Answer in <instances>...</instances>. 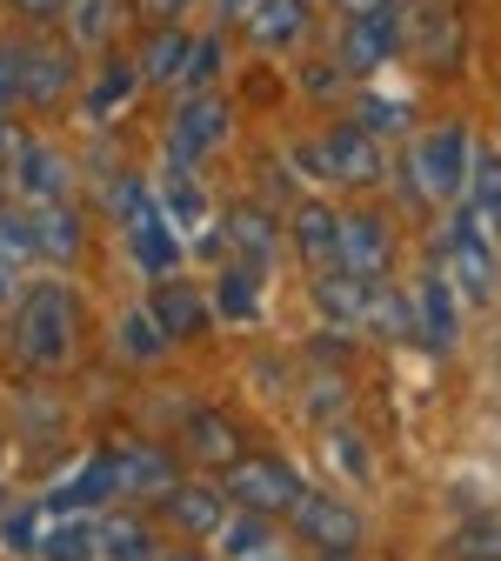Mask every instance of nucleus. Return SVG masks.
<instances>
[{"mask_svg": "<svg viewBox=\"0 0 501 561\" xmlns=\"http://www.w3.org/2000/svg\"><path fill=\"white\" fill-rule=\"evenodd\" d=\"M81 347V301L75 288L60 280H34L14 308V355L34 368V375H60Z\"/></svg>", "mask_w": 501, "mask_h": 561, "instance_id": "1", "label": "nucleus"}, {"mask_svg": "<svg viewBox=\"0 0 501 561\" xmlns=\"http://www.w3.org/2000/svg\"><path fill=\"white\" fill-rule=\"evenodd\" d=\"M442 274L455 280V288L468 301H494V221L481 215V207H462V215L448 221L442 234Z\"/></svg>", "mask_w": 501, "mask_h": 561, "instance_id": "2", "label": "nucleus"}, {"mask_svg": "<svg viewBox=\"0 0 501 561\" xmlns=\"http://www.w3.org/2000/svg\"><path fill=\"white\" fill-rule=\"evenodd\" d=\"M221 488H228V502L235 508H254V515H295V502L308 495L301 474L288 461H274V455H241L221 468Z\"/></svg>", "mask_w": 501, "mask_h": 561, "instance_id": "3", "label": "nucleus"}, {"mask_svg": "<svg viewBox=\"0 0 501 561\" xmlns=\"http://www.w3.org/2000/svg\"><path fill=\"white\" fill-rule=\"evenodd\" d=\"M321 181H341V187H375L382 181V140H375V127H362V121H341V127H328L315 148L301 154Z\"/></svg>", "mask_w": 501, "mask_h": 561, "instance_id": "4", "label": "nucleus"}, {"mask_svg": "<svg viewBox=\"0 0 501 561\" xmlns=\"http://www.w3.org/2000/svg\"><path fill=\"white\" fill-rule=\"evenodd\" d=\"M468 161H475V148H468V134L455 121L435 127V134H421V148H414V187L428 201H462L468 194Z\"/></svg>", "mask_w": 501, "mask_h": 561, "instance_id": "5", "label": "nucleus"}, {"mask_svg": "<svg viewBox=\"0 0 501 561\" xmlns=\"http://www.w3.org/2000/svg\"><path fill=\"white\" fill-rule=\"evenodd\" d=\"M228 127H235V114H228L221 94H187V101L174 107V121H168V154H174V168L207 161V154L228 140Z\"/></svg>", "mask_w": 501, "mask_h": 561, "instance_id": "6", "label": "nucleus"}, {"mask_svg": "<svg viewBox=\"0 0 501 561\" xmlns=\"http://www.w3.org/2000/svg\"><path fill=\"white\" fill-rule=\"evenodd\" d=\"M101 502H127V488H121V455H114V448L88 455V461H81V474H67L41 508L60 522V515H94Z\"/></svg>", "mask_w": 501, "mask_h": 561, "instance_id": "7", "label": "nucleus"}, {"mask_svg": "<svg viewBox=\"0 0 501 561\" xmlns=\"http://www.w3.org/2000/svg\"><path fill=\"white\" fill-rule=\"evenodd\" d=\"M401 47V21L395 8L382 14H348L341 21V41H334V60L348 67V75H382V60Z\"/></svg>", "mask_w": 501, "mask_h": 561, "instance_id": "8", "label": "nucleus"}, {"mask_svg": "<svg viewBox=\"0 0 501 561\" xmlns=\"http://www.w3.org/2000/svg\"><path fill=\"white\" fill-rule=\"evenodd\" d=\"M295 535L308 541V548H362V515H354L348 502H334V495H315V488H308V495L295 502Z\"/></svg>", "mask_w": 501, "mask_h": 561, "instance_id": "9", "label": "nucleus"}, {"mask_svg": "<svg viewBox=\"0 0 501 561\" xmlns=\"http://www.w3.org/2000/svg\"><path fill=\"white\" fill-rule=\"evenodd\" d=\"M127 228V248H134V261H140V274L148 280H168L174 267H181V241H174V221H168V207H140V215H127L121 221Z\"/></svg>", "mask_w": 501, "mask_h": 561, "instance_id": "10", "label": "nucleus"}, {"mask_svg": "<svg viewBox=\"0 0 501 561\" xmlns=\"http://www.w3.org/2000/svg\"><path fill=\"white\" fill-rule=\"evenodd\" d=\"M228 488H207V481H174L168 495H161V515L181 528V535H221L228 528V508L235 502H221Z\"/></svg>", "mask_w": 501, "mask_h": 561, "instance_id": "11", "label": "nucleus"}, {"mask_svg": "<svg viewBox=\"0 0 501 561\" xmlns=\"http://www.w3.org/2000/svg\"><path fill=\"white\" fill-rule=\"evenodd\" d=\"M388 261H395V228L382 215H341V267L348 274L382 280Z\"/></svg>", "mask_w": 501, "mask_h": 561, "instance_id": "12", "label": "nucleus"}, {"mask_svg": "<svg viewBox=\"0 0 501 561\" xmlns=\"http://www.w3.org/2000/svg\"><path fill=\"white\" fill-rule=\"evenodd\" d=\"M221 234H228V254L248 261V267H261V274H267L274 254H281V228H274L267 207H254V201L228 207V215H221Z\"/></svg>", "mask_w": 501, "mask_h": 561, "instance_id": "13", "label": "nucleus"}, {"mask_svg": "<svg viewBox=\"0 0 501 561\" xmlns=\"http://www.w3.org/2000/svg\"><path fill=\"white\" fill-rule=\"evenodd\" d=\"M455 280L448 274H428L414 280V341L428 347V355H448L455 347Z\"/></svg>", "mask_w": 501, "mask_h": 561, "instance_id": "14", "label": "nucleus"}, {"mask_svg": "<svg viewBox=\"0 0 501 561\" xmlns=\"http://www.w3.org/2000/svg\"><path fill=\"white\" fill-rule=\"evenodd\" d=\"M308 34V0H248V41L261 54H288Z\"/></svg>", "mask_w": 501, "mask_h": 561, "instance_id": "15", "label": "nucleus"}, {"mask_svg": "<svg viewBox=\"0 0 501 561\" xmlns=\"http://www.w3.org/2000/svg\"><path fill=\"white\" fill-rule=\"evenodd\" d=\"M75 41H34L27 54V107H54L67 88H75Z\"/></svg>", "mask_w": 501, "mask_h": 561, "instance_id": "16", "label": "nucleus"}, {"mask_svg": "<svg viewBox=\"0 0 501 561\" xmlns=\"http://www.w3.org/2000/svg\"><path fill=\"white\" fill-rule=\"evenodd\" d=\"M295 254L308 261V274H328L341 267V215L321 201H308L301 215H295Z\"/></svg>", "mask_w": 501, "mask_h": 561, "instance_id": "17", "label": "nucleus"}, {"mask_svg": "<svg viewBox=\"0 0 501 561\" xmlns=\"http://www.w3.org/2000/svg\"><path fill=\"white\" fill-rule=\"evenodd\" d=\"M114 455H121V488H127V502H161L168 488L181 481L168 448H140V442H134V448H114Z\"/></svg>", "mask_w": 501, "mask_h": 561, "instance_id": "18", "label": "nucleus"}, {"mask_svg": "<svg viewBox=\"0 0 501 561\" xmlns=\"http://www.w3.org/2000/svg\"><path fill=\"white\" fill-rule=\"evenodd\" d=\"M34 234H41V261H75L88 248V221L75 201H47L34 207Z\"/></svg>", "mask_w": 501, "mask_h": 561, "instance_id": "19", "label": "nucleus"}, {"mask_svg": "<svg viewBox=\"0 0 501 561\" xmlns=\"http://www.w3.org/2000/svg\"><path fill=\"white\" fill-rule=\"evenodd\" d=\"M14 187L34 201V207H47V201H67V187H75V168H67V154H54V148H34L21 154V168H14Z\"/></svg>", "mask_w": 501, "mask_h": 561, "instance_id": "20", "label": "nucleus"}, {"mask_svg": "<svg viewBox=\"0 0 501 561\" xmlns=\"http://www.w3.org/2000/svg\"><path fill=\"white\" fill-rule=\"evenodd\" d=\"M148 308H155V321L168 328V341H194V334L207 328V301H201V288H187V280H174V274L148 295Z\"/></svg>", "mask_w": 501, "mask_h": 561, "instance_id": "21", "label": "nucleus"}, {"mask_svg": "<svg viewBox=\"0 0 501 561\" xmlns=\"http://www.w3.org/2000/svg\"><path fill=\"white\" fill-rule=\"evenodd\" d=\"M34 561H107L101 548V515H60L47 535H41V554Z\"/></svg>", "mask_w": 501, "mask_h": 561, "instance_id": "22", "label": "nucleus"}, {"mask_svg": "<svg viewBox=\"0 0 501 561\" xmlns=\"http://www.w3.org/2000/svg\"><path fill=\"white\" fill-rule=\"evenodd\" d=\"M168 347H174V341H168V328L155 321V308H127V314L114 321V355L134 362V368H155Z\"/></svg>", "mask_w": 501, "mask_h": 561, "instance_id": "23", "label": "nucleus"}, {"mask_svg": "<svg viewBox=\"0 0 501 561\" xmlns=\"http://www.w3.org/2000/svg\"><path fill=\"white\" fill-rule=\"evenodd\" d=\"M315 301H321V314H334V321H368L375 280H368V274H348V267H328V274H315Z\"/></svg>", "mask_w": 501, "mask_h": 561, "instance_id": "24", "label": "nucleus"}, {"mask_svg": "<svg viewBox=\"0 0 501 561\" xmlns=\"http://www.w3.org/2000/svg\"><path fill=\"white\" fill-rule=\"evenodd\" d=\"M181 448L194 461H207V468H228V461H241V428H235L228 414H194L187 428H181Z\"/></svg>", "mask_w": 501, "mask_h": 561, "instance_id": "25", "label": "nucleus"}, {"mask_svg": "<svg viewBox=\"0 0 501 561\" xmlns=\"http://www.w3.org/2000/svg\"><path fill=\"white\" fill-rule=\"evenodd\" d=\"M140 81H148V75H140V60H134V54H114L101 75H94V88H88V121L101 127L107 114H121V107L134 101V88H140Z\"/></svg>", "mask_w": 501, "mask_h": 561, "instance_id": "26", "label": "nucleus"}, {"mask_svg": "<svg viewBox=\"0 0 501 561\" xmlns=\"http://www.w3.org/2000/svg\"><path fill=\"white\" fill-rule=\"evenodd\" d=\"M187 54H194V41L174 27V21H155V34H148V47H140L134 60H140V75H148V81H174L181 88V75H187Z\"/></svg>", "mask_w": 501, "mask_h": 561, "instance_id": "27", "label": "nucleus"}, {"mask_svg": "<svg viewBox=\"0 0 501 561\" xmlns=\"http://www.w3.org/2000/svg\"><path fill=\"white\" fill-rule=\"evenodd\" d=\"M254 280H261V267H248V261L221 267V280H214V308H221L228 321H254V314H261V295H254Z\"/></svg>", "mask_w": 501, "mask_h": 561, "instance_id": "28", "label": "nucleus"}, {"mask_svg": "<svg viewBox=\"0 0 501 561\" xmlns=\"http://www.w3.org/2000/svg\"><path fill=\"white\" fill-rule=\"evenodd\" d=\"M101 548H107V561H155L161 554L155 535L140 528L134 515H101Z\"/></svg>", "mask_w": 501, "mask_h": 561, "instance_id": "29", "label": "nucleus"}, {"mask_svg": "<svg viewBox=\"0 0 501 561\" xmlns=\"http://www.w3.org/2000/svg\"><path fill=\"white\" fill-rule=\"evenodd\" d=\"M60 21H67V41L75 47H101L114 34V0H67Z\"/></svg>", "mask_w": 501, "mask_h": 561, "instance_id": "30", "label": "nucleus"}, {"mask_svg": "<svg viewBox=\"0 0 501 561\" xmlns=\"http://www.w3.org/2000/svg\"><path fill=\"white\" fill-rule=\"evenodd\" d=\"M468 207H481L501 228V154L494 148H475V161H468Z\"/></svg>", "mask_w": 501, "mask_h": 561, "instance_id": "31", "label": "nucleus"}, {"mask_svg": "<svg viewBox=\"0 0 501 561\" xmlns=\"http://www.w3.org/2000/svg\"><path fill=\"white\" fill-rule=\"evenodd\" d=\"M448 561H501V515H481L462 535H448Z\"/></svg>", "mask_w": 501, "mask_h": 561, "instance_id": "32", "label": "nucleus"}, {"mask_svg": "<svg viewBox=\"0 0 501 561\" xmlns=\"http://www.w3.org/2000/svg\"><path fill=\"white\" fill-rule=\"evenodd\" d=\"M41 254V234H34V215H8L0 207V267H21V261H34Z\"/></svg>", "mask_w": 501, "mask_h": 561, "instance_id": "33", "label": "nucleus"}, {"mask_svg": "<svg viewBox=\"0 0 501 561\" xmlns=\"http://www.w3.org/2000/svg\"><path fill=\"white\" fill-rule=\"evenodd\" d=\"M27 54H34V41H0V114L27 101Z\"/></svg>", "mask_w": 501, "mask_h": 561, "instance_id": "34", "label": "nucleus"}, {"mask_svg": "<svg viewBox=\"0 0 501 561\" xmlns=\"http://www.w3.org/2000/svg\"><path fill=\"white\" fill-rule=\"evenodd\" d=\"M221 67H228V47H221V41H214V34H207V41H194V54H187V75H181V88H187V94H207L214 81H221Z\"/></svg>", "mask_w": 501, "mask_h": 561, "instance_id": "35", "label": "nucleus"}, {"mask_svg": "<svg viewBox=\"0 0 501 561\" xmlns=\"http://www.w3.org/2000/svg\"><path fill=\"white\" fill-rule=\"evenodd\" d=\"M221 554H235V561H248V554H267V515H228V528H221Z\"/></svg>", "mask_w": 501, "mask_h": 561, "instance_id": "36", "label": "nucleus"}, {"mask_svg": "<svg viewBox=\"0 0 501 561\" xmlns=\"http://www.w3.org/2000/svg\"><path fill=\"white\" fill-rule=\"evenodd\" d=\"M41 515H47V508H14L8 522H0V541H8L14 554H41V535H47Z\"/></svg>", "mask_w": 501, "mask_h": 561, "instance_id": "37", "label": "nucleus"}, {"mask_svg": "<svg viewBox=\"0 0 501 561\" xmlns=\"http://www.w3.org/2000/svg\"><path fill=\"white\" fill-rule=\"evenodd\" d=\"M101 207H107L114 221H127V215H140V207H148V187H140L134 174H114V181H107V194H101Z\"/></svg>", "mask_w": 501, "mask_h": 561, "instance_id": "38", "label": "nucleus"}, {"mask_svg": "<svg viewBox=\"0 0 501 561\" xmlns=\"http://www.w3.org/2000/svg\"><path fill=\"white\" fill-rule=\"evenodd\" d=\"M161 207H168V221H174V228H194V215H201V194L187 187V174H174V187H168V201H161Z\"/></svg>", "mask_w": 501, "mask_h": 561, "instance_id": "39", "label": "nucleus"}, {"mask_svg": "<svg viewBox=\"0 0 501 561\" xmlns=\"http://www.w3.org/2000/svg\"><path fill=\"white\" fill-rule=\"evenodd\" d=\"M401 121H408L401 101H362V127H375V134H401Z\"/></svg>", "mask_w": 501, "mask_h": 561, "instance_id": "40", "label": "nucleus"}, {"mask_svg": "<svg viewBox=\"0 0 501 561\" xmlns=\"http://www.w3.org/2000/svg\"><path fill=\"white\" fill-rule=\"evenodd\" d=\"M341 75H348L341 60H328V67H308V94H315V101H321V94H341Z\"/></svg>", "mask_w": 501, "mask_h": 561, "instance_id": "41", "label": "nucleus"}, {"mask_svg": "<svg viewBox=\"0 0 501 561\" xmlns=\"http://www.w3.org/2000/svg\"><path fill=\"white\" fill-rule=\"evenodd\" d=\"M27 148H34V140H27V134H14L8 121H0V161H8V181H14V168H21V154H27Z\"/></svg>", "mask_w": 501, "mask_h": 561, "instance_id": "42", "label": "nucleus"}, {"mask_svg": "<svg viewBox=\"0 0 501 561\" xmlns=\"http://www.w3.org/2000/svg\"><path fill=\"white\" fill-rule=\"evenodd\" d=\"M134 8L148 14V21H181V14L194 8V0H134Z\"/></svg>", "mask_w": 501, "mask_h": 561, "instance_id": "43", "label": "nucleus"}, {"mask_svg": "<svg viewBox=\"0 0 501 561\" xmlns=\"http://www.w3.org/2000/svg\"><path fill=\"white\" fill-rule=\"evenodd\" d=\"M334 448H341V468L348 474H368V455H362V442H354V435H334Z\"/></svg>", "mask_w": 501, "mask_h": 561, "instance_id": "44", "label": "nucleus"}, {"mask_svg": "<svg viewBox=\"0 0 501 561\" xmlns=\"http://www.w3.org/2000/svg\"><path fill=\"white\" fill-rule=\"evenodd\" d=\"M341 14H382V8H395V0H334Z\"/></svg>", "mask_w": 501, "mask_h": 561, "instance_id": "45", "label": "nucleus"}, {"mask_svg": "<svg viewBox=\"0 0 501 561\" xmlns=\"http://www.w3.org/2000/svg\"><path fill=\"white\" fill-rule=\"evenodd\" d=\"M14 8H21V14H60L67 0H14Z\"/></svg>", "mask_w": 501, "mask_h": 561, "instance_id": "46", "label": "nucleus"}, {"mask_svg": "<svg viewBox=\"0 0 501 561\" xmlns=\"http://www.w3.org/2000/svg\"><path fill=\"white\" fill-rule=\"evenodd\" d=\"M321 561H354V548H328V554H321Z\"/></svg>", "mask_w": 501, "mask_h": 561, "instance_id": "47", "label": "nucleus"}, {"mask_svg": "<svg viewBox=\"0 0 501 561\" xmlns=\"http://www.w3.org/2000/svg\"><path fill=\"white\" fill-rule=\"evenodd\" d=\"M155 561H194V554H168V548H161V554H155Z\"/></svg>", "mask_w": 501, "mask_h": 561, "instance_id": "48", "label": "nucleus"}, {"mask_svg": "<svg viewBox=\"0 0 501 561\" xmlns=\"http://www.w3.org/2000/svg\"><path fill=\"white\" fill-rule=\"evenodd\" d=\"M248 561H281V554H274V548H267V554H248Z\"/></svg>", "mask_w": 501, "mask_h": 561, "instance_id": "49", "label": "nucleus"}]
</instances>
